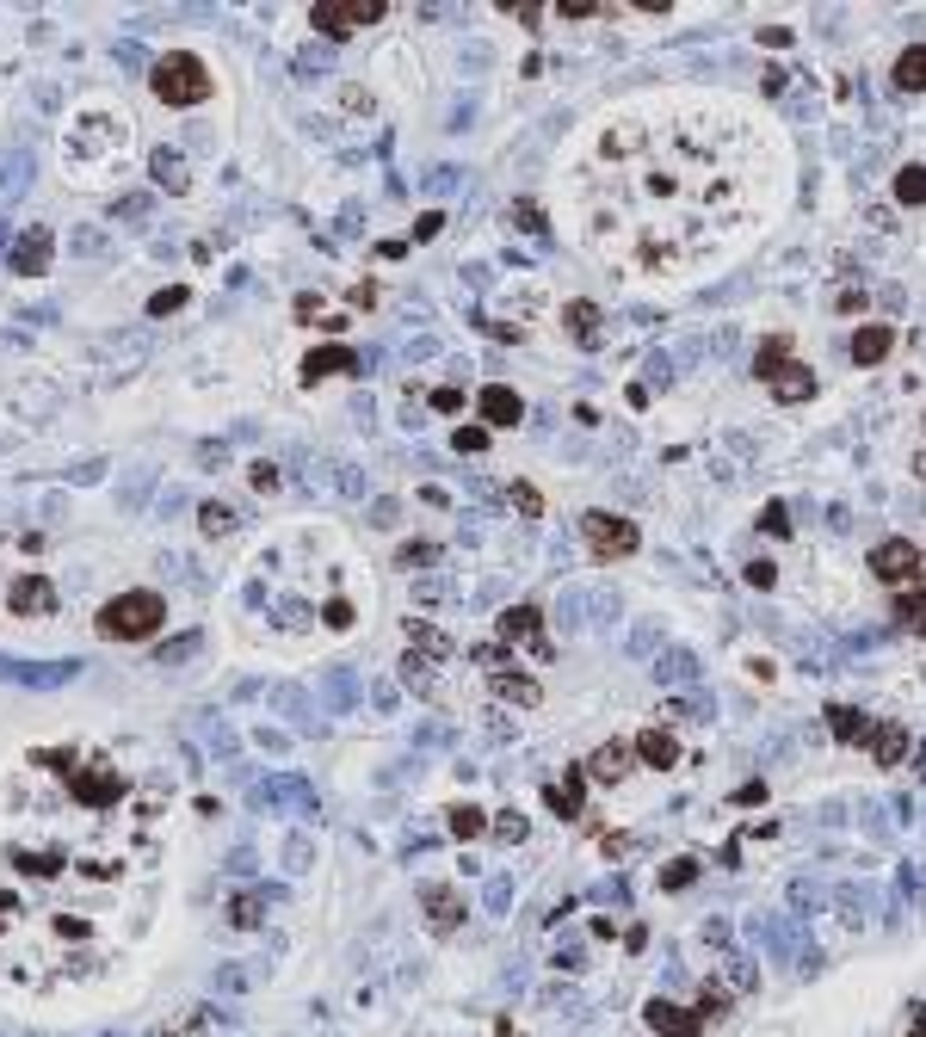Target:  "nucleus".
Masks as SVG:
<instances>
[{
    "mask_svg": "<svg viewBox=\"0 0 926 1037\" xmlns=\"http://www.w3.org/2000/svg\"><path fill=\"white\" fill-rule=\"evenodd\" d=\"M834 309H840V315H859V309H865V291H840Z\"/></svg>",
    "mask_w": 926,
    "mask_h": 1037,
    "instance_id": "57",
    "label": "nucleus"
},
{
    "mask_svg": "<svg viewBox=\"0 0 926 1037\" xmlns=\"http://www.w3.org/2000/svg\"><path fill=\"white\" fill-rule=\"evenodd\" d=\"M118 217H124V223H142V217H149V192H130V198H118Z\"/></svg>",
    "mask_w": 926,
    "mask_h": 1037,
    "instance_id": "42",
    "label": "nucleus"
},
{
    "mask_svg": "<svg viewBox=\"0 0 926 1037\" xmlns=\"http://www.w3.org/2000/svg\"><path fill=\"white\" fill-rule=\"evenodd\" d=\"M322 618H328L334 630H346V624H352V605H346V599H334V605H328V612H322Z\"/></svg>",
    "mask_w": 926,
    "mask_h": 1037,
    "instance_id": "56",
    "label": "nucleus"
},
{
    "mask_svg": "<svg viewBox=\"0 0 926 1037\" xmlns=\"http://www.w3.org/2000/svg\"><path fill=\"white\" fill-rule=\"evenodd\" d=\"M729 982H735V994H754V963H747V951H729Z\"/></svg>",
    "mask_w": 926,
    "mask_h": 1037,
    "instance_id": "39",
    "label": "nucleus"
},
{
    "mask_svg": "<svg viewBox=\"0 0 926 1037\" xmlns=\"http://www.w3.org/2000/svg\"><path fill=\"white\" fill-rule=\"evenodd\" d=\"M426 926H433V933H457L463 926V896L457 889H426Z\"/></svg>",
    "mask_w": 926,
    "mask_h": 1037,
    "instance_id": "13",
    "label": "nucleus"
},
{
    "mask_svg": "<svg viewBox=\"0 0 926 1037\" xmlns=\"http://www.w3.org/2000/svg\"><path fill=\"white\" fill-rule=\"evenodd\" d=\"M760 531H772V538H785V531H791V513H785V507H766V513H760Z\"/></svg>",
    "mask_w": 926,
    "mask_h": 1037,
    "instance_id": "45",
    "label": "nucleus"
},
{
    "mask_svg": "<svg viewBox=\"0 0 926 1037\" xmlns=\"http://www.w3.org/2000/svg\"><path fill=\"white\" fill-rule=\"evenodd\" d=\"M149 173H155L161 192H186V180H192L186 161H180V149H155V155H149Z\"/></svg>",
    "mask_w": 926,
    "mask_h": 1037,
    "instance_id": "21",
    "label": "nucleus"
},
{
    "mask_svg": "<svg viewBox=\"0 0 926 1037\" xmlns=\"http://www.w3.org/2000/svg\"><path fill=\"white\" fill-rule=\"evenodd\" d=\"M235 525H241V513L229 507V500H204V507H198V531H204V538H229Z\"/></svg>",
    "mask_w": 926,
    "mask_h": 1037,
    "instance_id": "25",
    "label": "nucleus"
},
{
    "mask_svg": "<svg viewBox=\"0 0 926 1037\" xmlns=\"http://www.w3.org/2000/svg\"><path fill=\"white\" fill-rule=\"evenodd\" d=\"M359 359H352L346 346H322V352H309L303 359V383H322V377H334V371H352Z\"/></svg>",
    "mask_w": 926,
    "mask_h": 1037,
    "instance_id": "22",
    "label": "nucleus"
},
{
    "mask_svg": "<svg viewBox=\"0 0 926 1037\" xmlns=\"http://www.w3.org/2000/svg\"><path fill=\"white\" fill-rule=\"evenodd\" d=\"M488 834H494V840H507V846H519V840H525V815H519V809L494 815V821H488Z\"/></svg>",
    "mask_w": 926,
    "mask_h": 1037,
    "instance_id": "34",
    "label": "nucleus"
},
{
    "mask_svg": "<svg viewBox=\"0 0 926 1037\" xmlns=\"http://www.w3.org/2000/svg\"><path fill=\"white\" fill-rule=\"evenodd\" d=\"M247 482H254L260 494H266V488H278V463H254V470H247Z\"/></svg>",
    "mask_w": 926,
    "mask_h": 1037,
    "instance_id": "48",
    "label": "nucleus"
},
{
    "mask_svg": "<svg viewBox=\"0 0 926 1037\" xmlns=\"http://www.w3.org/2000/svg\"><path fill=\"white\" fill-rule=\"evenodd\" d=\"M636 760L667 772V766H680V741H673L667 729H643V735H636Z\"/></svg>",
    "mask_w": 926,
    "mask_h": 1037,
    "instance_id": "15",
    "label": "nucleus"
},
{
    "mask_svg": "<svg viewBox=\"0 0 926 1037\" xmlns=\"http://www.w3.org/2000/svg\"><path fill=\"white\" fill-rule=\"evenodd\" d=\"M451 451H457V457L488 451V426H457V433H451Z\"/></svg>",
    "mask_w": 926,
    "mask_h": 1037,
    "instance_id": "32",
    "label": "nucleus"
},
{
    "mask_svg": "<svg viewBox=\"0 0 926 1037\" xmlns=\"http://www.w3.org/2000/svg\"><path fill=\"white\" fill-rule=\"evenodd\" d=\"M772 396H778V402H809V396H815V371L791 359L785 371H778V377H772Z\"/></svg>",
    "mask_w": 926,
    "mask_h": 1037,
    "instance_id": "18",
    "label": "nucleus"
},
{
    "mask_svg": "<svg viewBox=\"0 0 926 1037\" xmlns=\"http://www.w3.org/2000/svg\"><path fill=\"white\" fill-rule=\"evenodd\" d=\"M896 618H902V630H914V636L926 642V587H908V593L896 599Z\"/></svg>",
    "mask_w": 926,
    "mask_h": 1037,
    "instance_id": "28",
    "label": "nucleus"
},
{
    "mask_svg": "<svg viewBox=\"0 0 926 1037\" xmlns=\"http://www.w3.org/2000/svg\"><path fill=\"white\" fill-rule=\"evenodd\" d=\"M297 315H303V321H328V309H322V297H303V303H297Z\"/></svg>",
    "mask_w": 926,
    "mask_h": 1037,
    "instance_id": "58",
    "label": "nucleus"
},
{
    "mask_svg": "<svg viewBox=\"0 0 926 1037\" xmlns=\"http://www.w3.org/2000/svg\"><path fill=\"white\" fill-rule=\"evenodd\" d=\"M198 642H204L198 630H186V636H173V642H167V649H161V661H186V655L198 649Z\"/></svg>",
    "mask_w": 926,
    "mask_h": 1037,
    "instance_id": "43",
    "label": "nucleus"
},
{
    "mask_svg": "<svg viewBox=\"0 0 926 1037\" xmlns=\"http://www.w3.org/2000/svg\"><path fill=\"white\" fill-rule=\"evenodd\" d=\"M630 766H636V747H630V741H605L599 754H593V766H587V778H599V784H618Z\"/></svg>",
    "mask_w": 926,
    "mask_h": 1037,
    "instance_id": "11",
    "label": "nucleus"
},
{
    "mask_svg": "<svg viewBox=\"0 0 926 1037\" xmlns=\"http://www.w3.org/2000/svg\"><path fill=\"white\" fill-rule=\"evenodd\" d=\"M507 500H513V507H519V513H531V519H538V513H544V494H538V488H531V482H513V488H507Z\"/></svg>",
    "mask_w": 926,
    "mask_h": 1037,
    "instance_id": "38",
    "label": "nucleus"
},
{
    "mask_svg": "<svg viewBox=\"0 0 926 1037\" xmlns=\"http://www.w3.org/2000/svg\"><path fill=\"white\" fill-rule=\"evenodd\" d=\"M340 105L346 112H371V93L365 87H340Z\"/></svg>",
    "mask_w": 926,
    "mask_h": 1037,
    "instance_id": "53",
    "label": "nucleus"
},
{
    "mask_svg": "<svg viewBox=\"0 0 926 1037\" xmlns=\"http://www.w3.org/2000/svg\"><path fill=\"white\" fill-rule=\"evenodd\" d=\"M75 673H81V661H50V667H38V661H0V679H13V686H38V692L68 686Z\"/></svg>",
    "mask_w": 926,
    "mask_h": 1037,
    "instance_id": "6",
    "label": "nucleus"
},
{
    "mask_svg": "<svg viewBox=\"0 0 926 1037\" xmlns=\"http://www.w3.org/2000/svg\"><path fill=\"white\" fill-rule=\"evenodd\" d=\"M556 13H562V19H593L599 0H556Z\"/></svg>",
    "mask_w": 926,
    "mask_h": 1037,
    "instance_id": "46",
    "label": "nucleus"
},
{
    "mask_svg": "<svg viewBox=\"0 0 926 1037\" xmlns=\"http://www.w3.org/2000/svg\"><path fill=\"white\" fill-rule=\"evenodd\" d=\"M889 346H896V334H889V328H859V334H852V359H859V365H883Z\"/></svg>",
    "mask_w": 926,
    "mask_h": 1037,
    "instance_id": "24",
    "label": "nucleus"
},
{
    "mask_svg": "<svg viewBox=\"0 0 926 1037\" xmlns=\"http://www.w3.org/2000/svg\"><path fill=\"white\" fill-rule=\"evenodd\" d=\"M25 186H31V155H25V149L0 155V204H13Z\"/></svg>",
    "mask_w": 926,
    "mask_h": 1037,
    "instance_id": "23",
    "label": "nucleus"
},
{
    "mask_svg": "<svg viewBox=\"0 0 926 1037\" xmlns=\"http://www.w3.org/2000/svg\"><path fill=\"white\" fill-rule=\"evenodd\" d=\"M426 562H439V544H426V538L402 544V568H426Z\"/></svg>",
    "mask_w": 926,
    "mask_h": 1037,
    "instance_id": "40",
    "label": "nucleus"
},
{
    "mask_svg": "<svg viewBox=\"0 0 926 1037\" xmlns=\"http://www.w3.org/2000/svg\"><path fill=\"white\" fill-rule=\"evenodd\" d=\"M643 1019H649L655 1037H704V1019L692 1007H673V1000H649Z\"/></svg>",
    "mask_w": 926,
    "mask_h": 1037,
    "instance_id": "7",
    "label": "nucleus"
},
{
    "mask_svg": "<svg viewBox=\"0 0 926 1037\" xmlns=\"http://www.w3.org/2000/svg\"><path fill=\"white\" fill-rule=\"evenodd\" d=\"M785 365H791V340H760V352H754V371H760V377L772 383V377L785 371Z\"/></svg>",
    "mask_w": 926,
    "mask_h": 1037,
    "instance_id": "29",
    "label": "nucleus"
},
{
    "mask_svg": "<svg viewBox=\"0 0 926 1037\" xmlns=\"http://www.w3.org/2000/svg\"><path fill=\"white\" fill-rule=\"evenodd\" d=\"M581 538H587V550L599 556V562H618V556H630L636 544V525L630 519H612V513H581Z\"/></svg>",
    "mask_w": 926,
    "mask_h": 1037,
    "instance_id": "5",
    "label": "nucleus"
},
{
    "mask_svg": "<svg viewBox=\"0 0 926 1037\" xmlns=\"http://www.w3.org/2000/svg\"><path fill=\"white\" fill-rule=\"evenodd\" d=\"M50 599H56V593H50V581H31V575L7 587V605H13L19 618H31V612H50Z\"/></svg>",
    "mask_w": 926,
    "mask_h": 1037,
    "instance_id": "20",
    "label": "nucleus"
},
{
    "mask_svg": "<svg viewBox=\"0 0 926 1037\" xmlns=\"http://www.w3.org/2000/svg\"><path fill=\"white\" fill-rule=\"evenodd\" d=\"M896 87L902 93H926V44H914V50L896 56Z\"/></svg>",
    "mask_w": 926,
    "mask_h": 1037,
    "instance_id": "26",
    "label": "nucleus"
},
{
    "mask_svg": "<svg viewBox=\"0 0 926 1037\" xmlns=\"http://www.w3.org/2000/svg\"><path fill=\"white\" fill-rule=\"evenodd\" d=\"M494 630H501V642H513V636H525V642H531V636L544 630V612H538V605H507V612L494 618Z\"/></svg>",
    "mask_w": 926,
    "mask_h": 1037,
    "instance_id": "19",
    "label": "nucleus"
},
{
    "mask_svg": "<svg viewBox=\"0 0 926 1037\" xmlns=\"http://www.w3.org/2000/svg\"><path fill=\"white\" fill-rule=\"evenodd\" d=\"M908 1037H926V1007H914V1019H908Z\"/></svg>",
    "mask_w": 926,
    "mask_h": 1037,
    "instance_id": "59",
    "label": "nucleus"
},
{
    "mask_svg": "<svg viewBox=\"0 0 926 1037\" xmlns=\"http://www.w3.org/2000/svg\"><path fill=\"white\" fill-rule=\"evenodd\" d=\"M383 19V0H322V7H309V25L322 31V38H346V31H359V25H377Z\"/></svg>",
    "mask_w": 926,
    "mask_h": 1037,
    "instance_id": "4",
    "label": "nucleus"
},
{
    "mask_svg": "<svg viewBox=\"0 0 926 1037\" xmlns=\"http://www.w3.org/2000/svg\"><path fill=\"white\" fill-rule=\"evenodd\" d=\"M729 1007V988L723 982H704V994H698V1019H717Z\"/></svg>",
    "mask_w": 926,
    "mask_h": 1037,
    "instance_id": "36",
    "label": "nucleus"
},
{
    "mask_svg": "<svg viewBox=\"0 0 926 1037\" xmlns=\"http://www.w3.org/2000/svg\"><path fill=\"white\" fill-rule=\"evenodd\" d=\"M439 229H445V217H439V210H426V217H420V223H414V235H420V241H433V235H439Z\"/></svg>",
    "mask_w": 926,
    "mask_h": 1037,
    "instance_id": "54",
    "label": "nucleus"
},
{
    "mask_svg": "<svg viewBox=\"0 0 926 1037\" xmlns=\"http://www.w3.org/2000/svg\"><path fill=\"white\" fill-rule=\"evenodd\" d=\"M488 692L501 698V704H519V710H531V704L544 698V692H538V679H525V673H513V667L494 673V679H488Z\"/></svg>",
    "mask_w": 926,
    "mask_h": 1037,
    "instance_id": "12",
    "label": "nucleus"
},
{
    "mask_svg": "<svg viewBox=\"0 0 926 1037\" xmlns=\"http://www.w3.org/2000/svg\"><path fill=\"white\" fill-rule=\"evenodd\" d=\"M167 778L112 747H31L0 791V982L62 994L112 976L155 908Z\"/></svg>",
    "mask_w": 926,
    "mask_h": 1037,
    "instance_id": "1",
    "label": "nucleus"
},
{
    "mask_svg": "<svg viewBox=\"0 0 926 1037\" xmlns=\"http://www.w3.org/2000/svg\"><path fill=\"white\" fill-rule=\"evenodd\" d=\"M463 408V389H433V414H457Z\"/></svg>",
    "mask_w": 926,
    "mask_h": 1037,
    "instance_id": "49",
    "label": "nucleus"
},
{
    "mask_svg": "<svg viewBox=\"0 0 926 1037\" xmlns=\"http://www.w3.org/2000/svg\"><path fill=\"white\" fill-rule=\"evenodd\" d=\"M476 408H482V426H519L525 420L519 389H507V383H488L482 396H476Z\"/></svg>",
    "mask_w": 926,
    "mask_h": 1037,
    "instance_id": "9",
    "label": "nucleus"
},
{
    "mask_svg": "<svg viewBox=\"0 0 926 1037\" xmlns=\"http://www.w3.org/2000/svg\"><path fill=\"white\" fill-rule=\"evenodd\" d=\"M871 568H877V581H914L920 575V550L908 538H889L871 550Z\"/></svg>",
    "mask_w": 926,
    "mask_h": 1037,
    "instance_id": "8",
    "label": "nucleus"
},
{
    "mask_svg": "<svg viewBox=\"0 0 926 1037\" xmlns=\"http://www.w3.org/2000/svg\"><path fill=\"white\" fill-rule=\"evenodd\" d=\"M278 896H284V889H241V896L229 902V920H235V926H260L266 908H272Z\"/></svg>",
    "mask_w": 926,
    "mask_h": 1037,
    "instance_id": "17",
    "label": "nucleus"
},
{
    "mask_svg": "<svg viewBox=\"0 0 926 1037\" xmlns=\"http://www.w3.org/2000/svg\"><path fill=\"white\" fill-rule=\"evenodd\" d=\"M865 754H871L877 766H902V754H908V729H896V723H877V729H871V741H865Z\"/></svg>",
    "mask_w": 926,
    "mask_h": 1037,
    "instance_id": "16",
    "label": "nucleus"
},
{
    "mask_svg": "<svg viewBox=\"0 0 926 1037\" xmlns=\"http://www.w3.org/2000/svg\"><path fill=\"white\" fill-rule=\"evenodd\" d=\"M7 266L19 272V278H31V272H44L50 266V229L38 223V229H25L19 241H13V254H7Z\"/></svg>",
    "mask_w": 926,
    "mask_h": 1037,
    "instance_id": "10",
    "label": "nucleus"
},
{
    "mask_svg": "<svg viewBox=\"0 0 926 1037\" xmlns=\"http://www.w3.org/2000/svg\"><path fill=\"white\" fill-rule=\"evenodd\" d=\"M581 784H587V772L575 766V772H568V784H556V791H550V809L562 821H581Z\"/></svg>",
    "mask_w": 926,
    "mask_h": 1037,
    "instance_id": "27",
    "label": "nucleus"
},
{
    "mask_svg": "<svg viewBox=\"0 0 926 1037\" xmlns=\"http://www.w3.org/2000/svg\"><path fill=\"white\" fill-rule=\"evenodd\" d=\"M278 624H284V630H303V624H309V612H303V605H291V599H284V605H278Z\"/></svg>",
    "mask_w": 926,
    "mask_h": 1037,
    "instance_id": "52",
    "label": "nucleus"
},
{
    "mask_svg": "<svg viewBox=\"0 0 926 1037\" xmlns=\"http://www.w3.org/2000/svg\"><path fill=\"white\" fill-rule=\"evenodd\" d=\"M328 692H334L328 704H334V710H346V704H352V673H334V679H328Z\"/></svg>",
    "mask_w": 926,
    "mask_h": 1037,
    "instance_id": "47",
    "label": "nucleus"
},
{
    "mask_svg": "<svg viewBox=\"0 0 926 1037\" xmlns=\"http://www.w3.org/2000/svg\"><path fill=\"white\" fill-rule=\"evenodd\" d=\"M593 328H599V309H593V303H568V334H581V340H587Z\"/></svg>",
    "mask_w": 926,
    "mask_h": 1037,
    "instance_id": "37",
    "label": "nucleus"
},
{
    "mask_svg": "<svg viewBox=\"0 0 926 1037\" xmlns=\"http://www.w3.org/2000/svg\"><path fill=\"white\" fill-rule=\"evenodd\" d=\"M445 828H451L457 840H476V834L488 828V821H482V809H476V803H457V809L445 815Z\"/></svg>",
    "mask_w": 926,
    "mask_h": 1037,
    "instance_id": "30",
    "label": "nucleus"
},
{
    "mask_svg": "<svg viewBox=\"0 0 926 1037\" xmlns=\"http://www.w3.org/2000/svg\"><path fill=\"white\" fill-rule=\"evenodd\" d=\"M692 877H698V865H692V858H680V865L661 871V889H680V883H692Z\"/></svg>",
    "mask_w": 926,
    "mask_h": 1037,
    "instance_id": "44",
    "label": "nucleus"
},
{
    "mask_svg": "<svg viewBox=\"0 0 926 1037\" xmlns=\"http://www.w3.org/2000/svg\"><path fill=\"white\" fill-rule=\"evenodd\" d=\"M408 642H414V655H433V661L451 649V642H445L439 630H426V624H408Z\"/></svg>",
    "mask_w": 926,
    "mask_h": 1037,
    "instance_id": "33",
    "label": "nucleus"
},
{
    "mask_svg": "<svg viewBox=\"0 0 926 1037\" xmlns=\"http://www.w3.org/2000/svg\"><path fill=\"white\" fill-rule=\"evenodd\" d=\"M772 581H778L772 562H747V587H772Z\"/></svg>",
    "mask_w": 926,
    "mask_h": 1037,
    "instance_id": "51",
    "label": "nucleus"
},
{
    "mask_svg": "<svg viewBox=\"0 0 926 1037\" xmlns=\"http://www.w3.org/2000/svg\"><path fill=\"white\" fill-rule=\"evenodd\" d=\"M402 679H408L414 692H433V661H426V655H408V661H402Z\"/></svg>",
    "mask_w": 926,
    "mask_h": 1037,
    "instance_id": "35",
    "label": "nucleus"
},
{
    "mask_svg": "<svg viewBox=\"0 0 926 1037\" xmlns=\"http://www.w3.org/2000/svg\"><path fill=\"white\" fill-rule=\"evenodd\" d=\"M828 729H834V735H840L846 747H865L877 723L865 717V710H852V704H828Z\"/></svg>",
    "mask_w": 926,
    "mask_h": 1037,
    "instance_id": "14",
    "label": "nucleus"
},
{
    "mask_svg": "<svg viewBox=\"0 0 926 1037\" xmlns=\"http://www.w3.org/2000/svg\"><path fill=\"white\" fill-rule=\"evenodd\" d=\"M99 247H105V235L81 223V229H75V254H99Z\"/></svg>",
    "mask_w": 926,
    "mask_h": 1037,
    "instance_id": "50",
    "label": "nucleus"
},
{
    "mask_svg": "<svg viewBox=\"0 0 926 1037\" xmlns=\"http://www.w3.org/2000/svg\"><path fill=\"white\" fill-rule=\"evenodd\" d=\"M896 198L902 204H926V167H902L896 173Z\"/></svg>",
    "mask_w": 926,
    "mask_h": 1037,
    "instance_id": "31",
    "label": "nucleus"
},
{
    "mask_svg": "<svg viewBox=\"0 0 926 1037\" xmlns=\"http://www.w3.org/2000/svg\"><path fill=\"white\" fill-rule=\"evenodd\" d=\"M149 87H155V99L161 105H204L210 99V75H204V62L198 56H161L155 68H149Z\"/></svg>",
    "mask_w": 926,
    "mask_h": 1037,
    "instance_id": "3",
    "label": "nucleus"
},
{
    "mask_svg": "<svg viewBox=\"0 0 926 1037\" xmlns=\"http://www.w3.org/2000/svg\"><path fill=\"white\" fill-rule=\"evenodd\" d=\"M180 303H192V297L180 291V284H167V291H155V297H149V315H173Z\"/></svg>",
    "mask_w": 926,
    "mask_h": 1037,
    "instance_id": "41",
    "label": "nucleus"
},
{
    "mask_svg": "<svg viewBox=\"0 0 926 1037\" xmlns=\"http://www.w3.org/2000/svg\"><path fill=\"white\" fill-rule=\"evenodd\" d=\"M284 846H291V852H284V865L303 871V865H309V840H284Z\"/></svg>",
    "mask_w": 926,
    "mask_h": 1037,
    "instance_id": "55",
    "label": "nucleus"
},
{
    "mask_svg": "<svg viewBox=\"0 0 926 1037\" xmlns=\"http://www.w3.org/2000/svg\"><path fill=\"white\" fill-rule=\"evenodd\" d=\"M0 241H7V229H0Z\"/></svg>",
    "mask_w": 926,
    "mask_h": 1037,
    "instance_id": "60",
    "label": "nucleus"
},
{
    "mask_svg": "<svg viewBox=\"0 0 926 1037\" xmlns=\"http://www.w3.org/2000/svg\"><path fill=\"white\" fill-rule=\"evenodd\" d=\"M161 618H167L161 593H118V599L99 605V636L105 642H142V636L161 630Z\"/></svg>",
    "mask_w": 926,
    "mask_h": 1037,
    "instance_id": "2",
    "label": "nucleus"
}]
</instances>
